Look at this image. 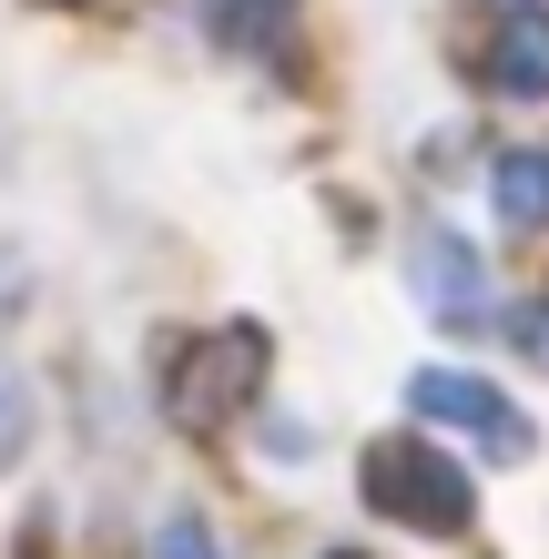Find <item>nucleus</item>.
Returning a JSON list of instances; mask_svg holds the SVG:
<instances>
[{"mask_svg": "<svg viewBox=\"0 0 549 559\" xmlns=\"http://www.w3.org/2000/svg\"><path fill=\"white\" fill-rule=\"evenodd\" d=\"M357 488H367V509H377V519H397V530H428V539H458V530H468V509H478L468 468L428 438V427H397V438H377V448L357 457Z\"/></svg>", "mask_w": 549, "mask_h": 559, "instance_id": "1", "label": "nucleus"}, {"mask_svg": "<svg viewBox=\"0 0 549 559\" xmlns=\"http://www.w3.org/2000/svg\"><path fill=\"white\" fill-rule=\"evenodd\" d=\"M407 407H417V417H438V427H458V438H468L478 457H499V468H520V457L539 448V438H529V417L509 407L489 377H468V367H417V377H407Z\"/></svg>", "mask_w": 549, "mask_h": 559, "instance_id": "2", "label": "nucleus"}, {"mask_svg": "<svg viewBox=\"0 0 549 559\" xmlns=\"http://www.w3.org/2000/svg\"><path fill=\"white\" fill-rule=\"evenodd\" d=\"M407 285H417V306H428L438 325H489V265H478V245L468 235H447V224H417V245H407Z\"/></svg>", "mask_w": 549, "mask_h": 559, "instance_id": "3", "label": "nucleus"}, {"mask_svg": "<svg viewBox=\"0 0 549 559\" xmlns=\"http://www.w3.org/2000/svg\"><path fill=\"white\" fill-rule=\"evenodd\" d=\"M254 386H265V336H254V325H224V336H204V356L174 367V417L214 427L224 407H244Z\"/></svg>", "mask_w": 549, "mask_h": 559, "instance_id": "4", "label": "nucleus"}, {"mask_svg": "<svg viewBox=\"0 0 549 559\" xmlns=\"http://www.w3.org/2000/svg\"><path fill=\"white\" fill-rule=\"evenodd\" d=\"M478 82H489L499 103H549V0H509V11H489Z\"/></svg>", "mask_w": 549, "mask_h": 559, "instance_id": "5", "label": "nucleus"}, {"mask_svg": "<svg viewBox=\"0 0 549 559\" xmlns=\"http://www.w3.org/2000/svg\"><path fill=\"white\" fill-rule=\"evenodd\" d=\"M296 11L306 0H204V41L235 51V61H275L296 41Z\"/></svg>", "mask_w": 549, "mask_h": 559, "instance_id": "6", "label": "nucleus"}, {"mask_svg": "<svg viewBox=\"0 0 549 559\" xmlns=\"http://www.w3.org/2000/svg\"><path fill=\"white\" fill-rule=\"evenodd\" d=\"M489 204H499V224H520V235L549 224V153L539 143H520V153L489 163Z\"/></svg>", "mask_w": 549, "mask_h": 559, "instance_id": "7", "label": "nucleus"}, {"mask_svg": "<svg viewBox=\"0 0 549 559\" xmlns=\"http://www.w3.org/2000/svg\"><path fill=\"white\" fill-rule=\"evenodd\" d=\"M31 427H41V397H31V377L11 367V356H0V468H21Z\"/></svg>", "mask_w": 549, "mask_h": 559, "instance_id": "8", "label": "nucleus"}, {"mask_svg": "<svg viewBox=\"0 0 549 559\" xmlns=\"http://www.w3.org/2000/svg\"><path fill=\"white\" fill-rule=\"evenodd\" d=\"M153 559H224V539H214L204 509H174L164 530H153Z\"/></svg>", "mask_w": 549, "mask_h": 559, "instance_id": "9", "label": "nucleus"}, {"mask_svg": "<svg viewBox=\"0 0 549 559\" xmlns=\"http://www.w3.org/2000/svg\"><path fill=\"white\" fill-rule=\"evenodd\" d=\"M499 325H509V346H520L529 367H549V295H520V306H509Z\"/></svg>", "mask_w": 549, "mask_h": 559, "instance_id": "10", "label": "nucleus"}, {"mask_svg": "<svg viewBox=\"0 0 549 559\" xmlns=\"http://www.w3.org/2000/svg\"><path fill=\"white\" fill-rule=\"evenodd\" d=\"M326 559H367V549H326Z\"/></svg>", "mask_w": 549, "mask_h": 559, "instance_id": "11", "label": "nucleus"}]
</instances>
